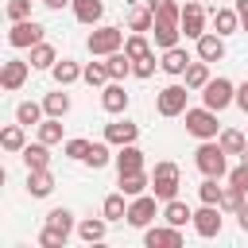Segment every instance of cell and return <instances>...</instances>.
Wrapping results in <instances>:
<instances>
[{"instance_id": "1", "label": "cell", "mask_w": 248, "mask_h": 248, "mask_svg": "<svg viewBox=\"0 0 248 248\" xmlns=\"http://www.w3.org/2000/svg\"><path fill=\"white\" fill-rule=\"evenodd\" d=\"M194 167H198L205 178H225V174H229V151H225L217 140H202L198 151H194Z\"/></svg>"}, {"instance_id": "2", "label": "cell", "mask_w": 248, "mask_h": 248, "mask_svg": "<svg viewBox=\"0 0 248 248\" xmlns=\"http://www.w3.org/2000/svg\"><path fill=\"white\" fill-rule=\"evenodd\" d=\"M124 31L120 27H112V23H97L93 31H89V39H85V46H89V54L93 58H108L112 50H124Z\"/></svg>"}, {"instance_id": "3", "label": "cell", "mask_w": 248, "mask_h": 248, "mask_svg": "<svg viewBox=\"0 0 248 248\" xmlns=\"http://www.w3.org/2000/svg\"><path fill=\"white\" fill-rule=\"evenodd\" d=\"M178 186H182L178 163H170V159L155 163V170H151V194H155L159 202H170V198H178Z\"/></svg>"}, {"instance_id": "4", "label": "cell", "mask_w": 248, "mask_h": 248, "mask_svg": "<svg viewBox=\"0 0 248 248\" xmlns=\"http://www.w3.org/2000/svg\"><path fill=\"white\" fill-rule=\"evenodd\" d=\"M182 120H186V132H190L194 140H217V136H221L217 112H213L209 105H202V108H186Z\"/></svg>"}, {"instance_id": "5", "label": "cell", "mask_w": 248, "mask_h": 248, "mask_svg": "<svg viewBox=\"0 0 248 248\" xmlns=\"http://www.w3.org/2000/svg\"><path fill=\"white\" fill-rule=\"evenodd\" d=\"M159 213H163V209H159V198L147 190V194H140V198H128V217H124V221H128L132 229H147Z\"/></svg>"}, {"instance_id": "6", "label": "cell", "mask_w": 248, "mask_h": 248, "mask_svg": "<svg viewBox=\"0 0 248 248\" xmlns=\"http://www.w3.org/2000/svg\"><path fill=\"white\" fill-rule=\"evenodd\" d=\"M202 105H209L213 112H225L229 105H236V85L229 78H209V85L202 89Z\"/></svg>"}, {"instance_id": "7", "label": "cell", "mask_w": 248, "mask_h": 248, "mask_svg": "<svg viewBox=\"0 0 248 248\" xmlns=\"http://www.w3.org/2000/svg\"><path fill=\"white\" fill-rule=\"evenodd\" d=\"M194 89L190 85H163L159 93H155V108H159V116H182L190 105H186V97H190Z\"/></svg>"}, {"instance_id": "8", "label": "cell", "mask_w": 248, "mask_h": 248, "mask_svg": "<svg viewBox=\"0 0 248 248\" xmlns=\"http://www.w3.org/2000/svg\"><path fill=\"white\" fill-rule=\"evenodd\" d=\"M178 23H182V35H186V39H202V35H205V23H209L205 4H202V0H186Z\"/></svg>"}, {"instance_id": "9", "label": "cell", "mask_w": 248, "mask_h": 248, "mask_svg": "<svg viewBox=\"0 0 248 248\" xmlns=\"http://www.w3.org/2000/svg\"><path fill=\"white\" fill-rule=\"evenodd\" d=\"M43 39H46V27L35 23V19H19V23H12V31H8V43H12L16 50H31V46L43 43Z\"/></svg>"}, {"instance_id": "10", "label": "cell", "mask_w": 248, "mask_h": 248, "mask_svg": "<svg viewBox=\"0 0 248 248\" xmlns=\"http://www.w3.org/2000/svg\"><path fill=\"white\" fill-rule=\"evenodd\" d=\"M221 213H225L221 205H205V202H202V209H194V221H190V225H194V232H198L202 240L221 236V225H225V221H221Z\"/></svg>"}, {"instance_id": "11", "label": "cell", "mask_w": 248, "mask_h": 248, "mask_svg": "<svg viewBox=\"0 0 248 248\" xmlns=\"http://www.w3.org/2000/svg\"><path fill=\"white\" fill-rule=\"evenodd\" d=\"M143 244L147 248H182V229L178 225H147Z\"/></svg>"}, {"instance_id": "12", "label": "cell", "mask_w": 248, "mask_h": 248, "mask_svg": "<svg viewBox=\"0 0 248 248\" xmlns=\"http://www.w3.org/2000/svg\"><path fill=\"white\" fill-rule=\"evenodd\" d=\"M105 140H108L112 147L136 143V140H140V124H136V120H128V116H116L112 124H105Z\"/></svg>"}, {"instance_id": "13", "label": "cell", "mask_w": 248, "mask_h": 248, "mask_svg": "<svg viewBox=\"0 0 248 248\" xmlns=\"http://www.w3.org/2000/svg\"><path fill=\"white\" fill-rule=\"evenodd\" d=\"M27 74H31V62H23V58H8V62L0 66V85H4L8 93H16V89H23Z\"/></svg>"}, {"instance_id": "14", "label": "cell", "mask_w": 248, "mask_h": 248, "mask_svg": "<svg viewBox=\"0 0 248 248\" xmlns=\"http://www.w3.org/2000/svg\"><path fill=\"white\" fill-rule=\"evenodd\" d=\"M151 39H155L159 50H170V46H178V39H182V23H178V19H155V23H151Z\"/></svg>"}, {"instance_id": "15", "label": "cell", "mask_w": 248, "mask_h": 248, "mask_svg": "<svg viewBox=\"0 0 248 248\" xmlns=\"http://www.w3.org/2000/svg\"><path fill=\"white\" fill-rule=\"evenodd\" d=\"M101 108H105L108 116H124V108H128V89H124V81H108V85L101 89Z\"/></svg>"}, {"instance_id": "16", "label": "cell", "mask_w": 248, "mask_h": 248, "mask_svg": "<svg viewBox=\"0 0 248 248\" xmlns=\"http://www.w3.org/2000/svg\"><path fill=\"white\" fill-rule=\"evenodd\" d=\"M194 50H198L202 62H221V58H225V35L205 31L202 39H194Z\"/></svg>"}, {"instance_id": "17", "label": "cell", "mask_w": 248, "mask_h": 248, "mask_svg": "<svg viewBox=\"0 0 248 248\" xmlns=\"http://www.w3.org/2000/svg\"><path fill=\"white\" fill-rule=\"evenodd\" d=\"M116 174H132V170H143L147 167V159H143V151L136 147V143H124V147H116Z\"/></svg>"}, {"instance_id": "18", "label": "cell", "mask_w": 248, "mask_h": 248, "mask_svg": "<svg viewBox=\"0 0 248 248\" xmlns=\"http://www.w3.org/2000/svg\"><path fill=\"white\" fill-rule=\"evenodd\" d=\"M190 62H194V58L186 54V46H170V50H163V58H159V70H163V74H170V78H182Z\"/></svg>"}, {"instance_id": "19", "label": "cell", "mask_w": 248, "mask_h": 248, "mask_svg": "<svg viewBox=\"0 0 248 248\" xmlns=\"http://www.w3.org/2000/svg\"><path fill=\"white\" fill-rule=\"evenodd\" d=\"M19 159H23L27 170H43V167H50V143L35 140V143H27V147L19 151Z\"/></svg>"}, {"instance_id": "20", "label": "cell", "mask_w": 248, "mask_h": 248, "mask_svg": "<svg viewBox=\"0 0 248 248\" xmlns=\"http://www.w3.org/2000/svg\"><path fill=\"white\" fill-rule=\"evenodd\" d=\"M70 8H74V19L85 23V27H97L101 16H105V0H74Z\"/></svg>"}, {"instance_id": "21", "label": "cell", "mask_w": 248, "mask_h": 248, "mask_svg": "<svg viewBox=\"0 0 248 248\" xmlns=\"http://www.w3.org/2000/svg\"><path fill=\"white\" fill-rule=\"evenodd\" d=\"M128 31H143V35H151V23H155V12H151V4H128Z\"/></svg>"}, {"instance_id": "22", "label": "cell", "mask_w": 248, "mask_h": 248, "mask_svg": "<svg viewBox=\"0 0 248 248\" xmlns=\"http://www.w3.org/2000/svg\"><path fill=\"white\" fill-rule=\"evenodd\" d=\"M27 194H31V198H50V194H54V174H50V167L27 170Z\"/></svg>"}, {"instance_id": "23", "label": "cell", "mask_w": 248, "mask_h": 248, "mask_svg": "<svg viewBox=\"0 0 248 248\" xmlns=\"http://www.w3.org/2000/svg\"><path fill=\"white\" fill-rule=\"evenodd\" d=\"M105 232H108L105 213H101V217H85V221H78V236H81L85 244H101V240H105Z\"/></svg>"}, {"instance_id": "24", "label": "cell", "mask_w": 248, "mask_h": 248, "mask_svg": "<svg viewBox=\"0 0 248 248\" xmlns=\"http://www.w3.org/2000/svg\"><path fill=\"white\" fill-rule=\"evenodd\" d=\"M147 190H151V174H147V170L120 174V194H128V198H140V194H147Z\"/></svg>"}, {"instance_id": "25", "label": "cell", "mask_w": 248, "mask_h": 248, "mask_svg": "<svg viewBox=\"0 0 248 248\" xmlns=\"http://www.w3.org/2000/svg\"><path fill=\"white\" fill-rule=\"evenodd\" d=\"M163 221H167V225H178V229H182L186 221H194V209H190V205H186L182 198H170V202H163Z\"/></svg>"}, {"instance_id": "26", "label": "cell", "mask_w": 248, "mask_h": 248, "mask_svg": "<svg viewBox=\"0 0 248 248\" xmlns=\"http://www.w3.org/2000/svg\"><path fill=\"white\" fill-rule=\"evenodd\" d=\"M217 143H221L229 155H248V132H240V128H221Z\"/></svg>"}, {"instance_id": "27", "label": "cell", "mask_w": 248, "mask_h": 248, "mask_svg": "<svg viewBox=\"0 0 248 248\" xmlns=\"http://www.w3.org/2000/svg\"><path fill=\"white\" fill-rule=\"evenodd\" d=\"M213 27H217V35H236L240 31V16H236V8H213Z\"/></svg>"}, {"instance_id": "28", "label": "cell", "mask_w": 248, "mask_h": 248, "mask_svg": "<svg viewBox=\"0 0 248 248\" xmlns=\"http://www.w3.org/2000/svg\"><path fill=\"white\" fill-rule=\"evenodd\" d=\"M27 62H31V70H54L58 50H54V46L43 39V43H35V46H31V58H27Z\"/></svg>"}, {"instance_id": "29", "label": "cell", "mask_w": 248, "mask_h": 248, "mask_svg": "<svg viewBox=\"0 0 248 248\" xmlns=\"http://www.w3.org/2000/svg\"><path fill=\"white\" fill-rule=\"evenodd\" d=\"M81 70H85V66H78L74 58H58L50 74H54V81H58V85L66 89V85H74V81H81Z\"/></svg>"}, {"instance_id": "30", "label": "cell", "mask_w": 248, "mask_h": 248, "mask_svg": "<svg viewBox=\"0 0 248 248\" xmlns=\"http://www.w3.org/2000/svg\"><path fill=\"white\" fill-rule=\"evenodd\" d=\"M0 147L4 151H12V155H19L23 147H27V136H23V124L16 120V124H8L4 132H0Z\"/></svg>"}, {"instance_id": "31", "label": "cell", "mask_w": 248, "mask_h": 248, "mask_svg": "<svg viewBox=\"0 0 248 248\" xmlns=\"http://www.w3.org/2000/svg\"><path fill=\"white\" fill-rule=\"evenodd\" d=\"M182 78H186V85H190V89H198V93H202V89L209 85V62L194 58V62L186 66V74H182Z\"/></svg>"}, {"instance_id": "32", "label": "cell", "mask_w": 248, "mask_h": 248, "mask_svg": "<svg viewBox=\"0 0 248 248\" xmlns=\"http://www.w3.org/2000/svg\"><path fill=\"white\" fill-rule=\"evenodd\" d=\"M124 198H128V194H120V190H116V194H108V198L101 202L105 221H124V217H128V202H124Z\"/></svg>"}, {"instance_id": "33", "label": "cell", "mask_w": 248, "mask_h": 248, "mask_svg": "<svg viewBox=\"0 0 248 248\" xmlns=\"http://www.w3.org/2000/svg\"><path fill=\"white\" fill-rule=\"evenodd\" d=\"M105 66H108V78H112V81H124V78L132 74V58H128L124 50H112V54L105 58Z\"/></svg>"}, {"instance_id": "34", "label": "cell", "mask_w": 248, "mask_h": 248, "mask_svg": "<svg viewBox=\"0 0 248 248\" xmlns=\"http://www.w3.org/2000/svg\"><path fill=\"white\" fill-rule=\"evenodd\" d=\"M81 81H85V85H93V89H105L112 78H108V66H105V62H85Z\"/></svg>"}, {"instance_id": "35", "label": "cell", "mask_w": 248, "mask_h": 248, "mask_svg": "<svg viewBox=\"0 0 248 248\" xmlns=\"http://www.w3.org/2000/svg\"><path fill=\"white\" fill-rule=\"evenodd\" d=\"M108 147H112L108 140H101V143H93V147H89V155H85V167H89V170H101V167H108V163L116 159V155H112Z\"/></svg>"}, {"instance_id": "36", "label": "cell", "mask_w": 248, "mask_h": 248, "mask_svg": "<svg viewBox=\"0 0 248 248\" xmlns=\"http://www.w3.org/2000/svg\"><path fill=\"white\" fill-rule=\"evenodd\" d=\"M124 54L136 62V58H143V54H151V39L143 35V31H132L128 39H124Z\"/></svg>"}, {"instance_id": "37", "label": "cell", "mask_w": 248, "mask_h": 248, "mask_svg": "<svg viewBox=\"0 0 248 248\" xmlns=\"http://www.w3.org/2000/svg\"><path fill=\"white\" fill-rule=\"evenodd\" d=\"M43 108H46V116H66L70 112V93H62V85H58L54 93L43 97Z\"/></svg>"}, {"instance_id": "38", "label": "cell", "mask_w": 248, "mask_h": 248, "mask_svg": "<svg viewBox=\"0 0 248 248\" xmlns=\"http://www.w3.org/2000/svg\"><path fill=\"white\" fill-rule=\"evenodd\" d=\"M35 128H39V140H43V143H50V147H54V143H66V140H62V116H46V120L35 124Z\"/></svg>"}, {"instance_id": "39", "label": "cell", "mask_w": 248, "mask_h": 248, "mask_svg": "<svg viewBox=\"0 0 248 248\" xmlns=\"http://www.w3.org/2000/svg\"><path fill=\"white\" fill-rule=\"evenodd\" d=\"M43 112H46V108H43L39 101H23V105L16 108V120H19L23 128H31V124H43Z\"/></svg>"}, {"instance_id": "40", "label": "cell", "mask_w": 248, "mask_h": 248, "mask_svg": "<svg viewBox=\"0 0 248 248\" xmlns=\"http://www.w3.org/2000/svg\"><path fill=\"white\" fill-rule=\"evenodd\" d=\"M244 198H248V194H244L240 186H232V182H229V186L221 190V209H225V213H240Z\"/></svg>"}, {"instance_id": "41", "label": "cell", "mask_w": 248, "mask_h": 248, "mask_svg": "<svg viewBox=\"0 0 248 248\" xmlns=\"http://www.w3.org/2000/svg\"><path fill=\"white\" fill-rule=\"evenodd\" d=\"M217 182H221V178H205V174H202V186H198V198H202L205 205H221V190H225V186H217Z\"/></svg>"}, {"instance_id": "42", "label": "cell", "mask_w": 248, "mask_h": 248, "mask_svg": "<svg viewBox=\"0 0 248 248\" xmlns=\"http://www.w3.org/2000/svg\"><path fill=\"white\" fill-rule=\"evenodd\" d=\"M89 147H93L89 140H81V136H74V140H66V143H62V155H66V159H78V163H85V155H89Z\"/></svg>"}, {"instance_id": "43", "label": "cell", "mask_w": 248, "mask_h": 248, "mask_svg": "<svg viewBox=\"0 0 248 248\" xmlns=\"http://www.w3.org/2000/svg\"><path fill=\"white\" fill-rule=\"evenodd\" d=\"M46 225H54V229H62V232H74V213H70L66 205H54V209L46 213Z\"/></svg>"}, {"instance_id": "44", "label": "cell", "mask_w": 248, "mask_h": 248, "mask_svg": "<svg viewBox=\"0 0 248 248\" xmlns=\"http://www.w3.org/2000/svg\"><path fill=\"white\" fill-rule=\"evenodd\" d=\"M147 4H151L155 19H178L182 16V4L178 0H147Z\"/></svg>"}, {"instance_id": "45", "label": "cell", "mask_w": 248, "mask_h": 248, "mask_svg": "<svg viewBox=\"0 0 248 248\" xmlns=\"http://www.w3.org/2000/svg\"><path fill=\"white\" fill-rule=\"evenodd\" d=\"M155 66H159V58H155V50H151V54H143V58H136V62H132V78L147 81V78L155 74Z\"/></svg>"}, {"instance_id": "46", "label": "cell", "mask_w": 248, "mask_h": 248, "mask_svg": "<svg viewBox=\"0 0 248 248\" xmlns=\"http://www.w3.org/2000/svg\"><path fill=\"white\" fill-rule=\"evenodd\" d=\"M66 240H70V232L54 229V225H43V232H39V244H43V248H62Z\"/></svg>"}, {"instance_id": "47", "label": "cell", "mask_w": 248, "mask_h": 248, "mask_svg": "<svg viewBox=\"0 0 248 248\" xmlns=\"http://www.w3.org/2000/svg\"><path fill=\"white\" fill-rule=\"evenodd\" d=\"M31 4H35V0H8V4H4V16H8L12 23L31 19Z\"/></svg>"}, {"instance_id": "48", "label": "cell", "mask_w": 248, "mask_h": 248, "mask_svg": "<svg viewBox=\"0 0 248 248\" xmlns=\"http://www.w3.org/2000/svg\"><path fill=\"white\" fill-rule=\"evenodd\" d=\"M229 182H232V186H240V190L248 194V155H240V163L229 170Z\"/></svg>"}, {"instance_id": "49", "label": "cell", "mask_w": 248, "mask_h": 248, "mask_svg": "<svg viewBox=\"0 0 248 248\" xmlns=\"http://www.w3.org/2000/svg\"><path fill=\"white\" fill-rule=\"evenodd\" d=\"M236 16H240V31L248 35V0H236Z\"/></svg>"}, {"instance_id": "50", "label": "cell", "mask_w": 248, "mask_h": 248, "mask_svg": "<svg viewBox=\"0 0 248 248\" xmlns=\"http://www.w3.org/2000/svg\"><path fill=\"white\" fill-rule=\"evenodd\" d=\"M236 105L248 112V81H240V85H236Z\"/></svg>"}, {"instance_id": "51", "label": "cell", "mask_w": 248, "mask_h": 248, "mask_svg": "<svg viewBox=\"0 0 248 248\" xmlns=\"http://www.w3.org/2000/svg\"><path fill=\"white\" fill-rule=\"evenodd\" d=\"M236 225H240V229H244V232H248V202H244V205H240V213H236Z\"/></svg>"}, {"instance_id": "52", "label": "cell", "mask_w": 248, "mask_h": 248, "mask_svg": "<svg viewBox=\"0 0 248 248\" xmlns=\"http://www.w3.org/2000/svg\"><path fill=\"white\" fill-rule=\"evenodd\" d=\"M66 4H74V0H46V8H50V12H58V8H66Z\"/></svg>"}, {"instance_id": "53", "label": "cell", "mask_w": 248, "mask_h": 248, "mask_svg": "<svg viewBox=\"0 0 248 248\" xmlns=\"http://www.w3.org/2000/svg\"><path fill=\"white\" fill-rule=\"evenodd\" d=\"M39 4H46V0H39Z\"/></svg>"}, {"instance_id": "54", "label": "cell", "mask_w": 248, "mask_h": 248, "mask_svg": "<svg viewBox=\"0 0 248 248\" xmlns=\"http://www.w3.org/2000/svg\"><path fill=\"white\" fill-rule=\"evenodd\" d=\"M202 4H205V0H202Z\"/></svg>"}]
</instances>
